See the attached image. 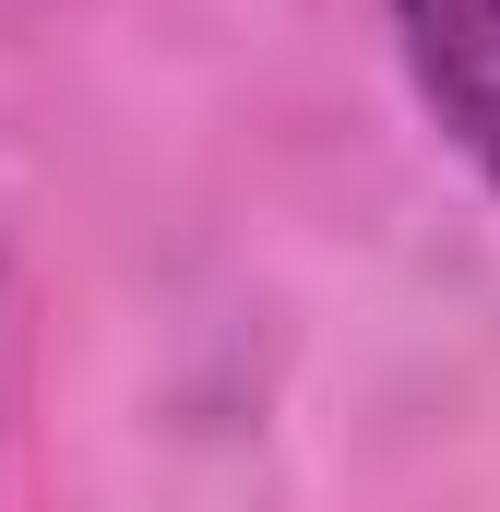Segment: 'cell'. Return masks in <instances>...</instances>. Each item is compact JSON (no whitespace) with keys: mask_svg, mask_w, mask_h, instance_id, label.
<instances>
[{"mask_svg":"<svg viewBox=\"0 0 500 512\" xmlns=\"http://www.w3.org/2000/svg\"><path fill=\"white\" fill-rule=\"evenodd\" d=\"M417 108L441 120V143L500 191V0H381Z\"/></svg>","mask_w":500,"mask_h":512,"instance_id":"cell-1","label":"cell"}]
</instances>
